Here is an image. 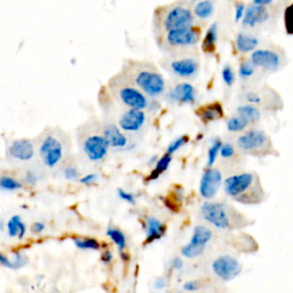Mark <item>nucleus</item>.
Returning a JSON list of instances; mask_svg holds the SVG:
<instances>
[{
	"mask_svg": "<svg viewBox=\"0 0 293 293\" xmlns=\"http://www.w3.org/2000/svg\"><path fill=\"white\" fill-rule=\"evenodd\" d=\"M101 130L110 149L115 151H130L135 148L136 139L125 134L115 122H104L101 125Z\"/></svg>",
	"mask_w": 293,
	"mask_h": 293,
	"instance_id": "14",
	"label": "nucleus"
},
{
	"mask_svg": "<svg viewBox=\"0 0 293 293\" xmlns=\"http://www.w3.org/2000/svg\"><path fill=\"white\" fill-rule=\"evenodd\" d=\"M162 68L167 71L173 78L183 80L195 79L199 73V58L193 51L167 54L161 63Z\"/></svg>",
	"mask_w": 293,
	"mask_h": 293,
	"instance_id": "8",
	"label": "nucleus"
},
{
	"mask_svg": "<svg viewBox=\"0 0 293 293\" xmlns=\"http://www.w3.org/2000/svg\"><path fill=\"white\" fill-rule=\"evenodd\" d=\"M239 98L243 103L256 105L267 111H278L283 108L281 95L268 85H248L242 88Z\"/></svg>",
	"mask_w": 293,
	"mask_h": 293,
	"instance_id": "9",
	"label": "nucleus"
},
{
	"mask_svg": "<svg viewBox=\"0 0 293 293\" xmlns=\"http://www.w3.org/2000/svg\"><path fill=\"white\" fill-rule=\"evenodd\" d=\"M45 229H46V225L44 224V222L37 221V222H33V226H31L30 230L33 235H40L45 231Z\"/></svg>",
	"mask_w": 293,
	"mask_h": 293,
	"instance_id": "45",
	"label": "nucleus"
},
{
	"mask_svg": "<svg viewBox=\"0 0 293 293\" xmlns=\"http://www.w3.org/2000/svg\"><path fill=\"white\" fill-rule=\"evenodd\" d=\"M284 26L289 34H293V3L289 5L284 12Z\"/></svg>",
	"mask_w": 293,
	"mask_h": 293,
	"instance_id": "38",
	"label": "nucleus"
},
{
	"mask_svg": "<svg viewBox=\"0 0 293 293\" xmlns=\"http://www.w3.org/2000/svg\"><path fill=\"white\" fill-rule=\"evenodd\" d=\"M218 33H219V27L218 23H212L209 27V29L206 30L205 37H204L202 47L203 51L205 53H213L217 47L218 41Z\"/></svg>",
	"mask_w": 293,
	"mask_h": 293,
	"instance_id": "26",
	"label": "nucleus"
},
{
	"mask_svg": "<svg viewBox=\"0 0 293 293\" xmlns=\"http://www.w3.org/2000/svg\"><path fill=\"white\" fill-rule=\"evenodd\" d=\"M117 194H118V197L121 198L122 200H124V202L129 203V204H134L135 203V197L132 193H129L126 192V190L119 188L117 190Z\"/></svg>",
	"mask_w": 293,
	"mask_h": 293,
	"instance_id": "43",
	"label": "nucleus"
},
{
	"mask_svg": "<svg viewBox=\"0 0 293 293\" xmlns=\"http://www.w3.org/2000/svg\"><path fill=\"white\" fill-rule=\"evenodd\" d=\"M222 147V140L220 137H214L211 141L209 151H207V167H213V165L217 162L220 149Z\"/></svg>",
	"mask_w": 293,
	"mask_h": 293,
	"instance_id": "31",
	"label": "nucleus"
},
{
	"mask_svg": "<svg viewBox=\"0 0 293 293\" xmlns=\"http://www.w3.org/2000/svg\"><path fill=\"white\" fill-rule=\"evenodd\" d=\"M22 188V183L19 180L9 175L0 176V189L3 192H16Z\"/></svg>",
	"mask_w": 293,
	"mask_h": 293,
	"instance_id": "32",
	"label": "nucleus"
},
{
	"mask_svg": "<svg viewBox=\"0 0 293 293\" xmlns=\"http://www.w3.org/2000/svg\"><path fill=\"white\" fill-rule=\"evenodd\" d=\"M250 61L261 71L273 73L287 65L288 58L280 47H264L253 51Z\"/></svg>",
	"mask_w": 293,
	"mask_h": 293,
	"instance_id": "11",
	"label": "nucleus"
},
{
	"mask_svg": "<svg viewBox=\"0 0 293 293\" xmlns=\"http://www.w3.org/2000/svg\"><path fill=\"white\" fill-rule=\"evenodd\" d=\"M110 91L114 98L124 108L139 109V110L154 112L158 109L157 101L148 98L143 92L130 82L121 72L110 80Z\"/></svg>",
	"mask_w": 293,
	"mask_h": 293,
	"instance_id": "4",
	"label": "nucleus"
},
{
	"mask_svg": "<svg viewBox=\"0 0 293 293\" xmlns=\"http://www.w3.org/2000/svg\"><path fill=\"white\" fill-rule=\"evenodd\" d=\"M236 114L242 116L245 118L250 124H256L262 117V111L256 105L249 104V103H242L236 108Z\"/></svg>",
	"mask_w": 293,
	"mask_h": 293,
	"instance_id": "24",
	"label": "nucleus"
},
{
	"mask_svg": "<svg viewBox=\"0 0 293 293\" xmlns=\"http://www.w3.org/2000/svg\"><path fill=\"white\" fill-rule=\"evenodd\" d=\"M189 142V136L188 135H181L179 137H176L175 140H173L171 143L168 144L167 149H166V153L169 155H173L176 151L181 149L182 147H185L187 143Z\"/></svg>",
	"mask_w": 293,
	"mask_h": 293,
	"instance_id": "36",
	"label": "nucleus"
},
{
	"mask_svg": "<svg viewBox=\"0 0 293 293\" xmlns=\"http://www.w3.org/2000/svg\"><path fill=\"white\" fill-rule=\"evenodd\" d=\"M98 180V175L97 173H90V174L82 176V178L79 179V182L85 186H92L94 185V183H97Z\"/></svg>",
	"mask_w": 293,
	"mask_h": 293,
	"instance_id": "42",
	"label": "nucleus"
},
{
	"mask_svg": "<svg viewBox=\"0 0 293 293\" xmlns=\"http://www.w3.org/2000/svg\"><path fill=\"white\" fill-rule=\"evenodd\" d=\"M171 162H172V155H169L167 153L163 155L161 158H158L156 164H155L154 169L151 171L150 175L148 176V181H153V180H156L160 178V176L168 168Z\"/></svg>",
	"mask_w": 293,
	"mask_h": 293,
	"instance_id": "28",
	"label": "nucleus"
},
{
	"mask_svg": "<svg viewBox=\"0 0 293 293\" xmlns=\"http://www.w3.org/2000/svg\"><path fill=\"white\" fill-rule=\"evenodd\" d=\"M165 226L157 218L148 217L146 219V232H147V243H153L163 237L165 234Z\"/></svg>",
	"mask_w": 293,
	"mask_h": 293,
	"instance_id": "23",
	"label": "nucleus"
},
{
	"mask_svg": "<svg viewBox=\"0 0 293 293\" xmlns=\"http://www.w3.org/2000/svg\"><path fill=\"white\" fill-rule=\"evenodd\" d=\"M127 79L153 100L165 97L167 83L154 63L140 60H129L122 71Z\"/></svg>",
	"mask_w": 293,
	"mask_h": 293,
	"instance_id": "1",
	"label": "nucleus"
},
{
	"mask_svg": "<svg viewBox=\"0 0 293 293\" xmlns=\"http://www.w3.org/2000/svg\"><path fill=\"white\" fill-rule=\"evenodd\" d=\"M36 143L30 139L13 140L7 148V157L16 163H29L36 157Z\"/></svg>",
	"mask_w": 293,
	"mask_h": 293,
	"instance_id": "18",
	"label": "nucleus"
},
{
	"mask_svg": "<svg viewBox=\"0 0 293 293\" xmlns=\"http://www.w3.org/2000/svg\"><path fill=\"white\" fill-rule=\"evenodd\" d=\"M239 151L237 150V148L235 147V144H232L231 142H225L222 143V147L220 149V154L219 156L221 157L222 161H234L236 157H237V154Z\"/></svg>",
	"mask_w": 293,
	"mask_h": 293,
	"instance_id": "34",
	"label": "nucleus"
},
{
	"mask_svg": "<svg viewBox=\"0 0 293 293\" xmlns=\"http://www.w3.org/2000/svg\"><path fill=\"white\" fill-rule=\"evenodd\" d=\"M107 236L111 239L112 243L117 246L119 252H124V250L126 249V236L124 232L122 230H119L118 228L115 227H109L107 229Z\"/></svg>",
	"mask_w": 293,
	"mask_h": 293,
	"instance_id": "30",
	"label": "nucleus"
},
{
	"mask_svg": "<svg viewBox=\"0 0 293 293\" xmlns=\"http://www.w3.org/2000/svg\"><path fill=\"white\" fill-rule=\"evenodd\" d=\"M27 231H28L27 225H26V224H24V222L22 221V222H21V225H20V228H19V232H17V238H19V239H23L24 237H26V235H27Z\"/></svg>",
	"mask_w": 293,
	"mask_h": 293,
	"instance_id": "51",
	"label": "nucleus"
},
{
	"mask_svg": "<svg viewBox=\"0 0 293 293\" xmlns=\"http://www.w3.org/2000/svg\"><path fill=\"white\" fill-rule=\"evenodd\" d=\"M212 270L222 281L229 282L239 276L243 267L236 258L228 256H220L212 262Z\"/></svg>",
	"mask_w": 293,
	"mask_h": 293,
	"instance_id": "16",
	"label": "nucleus"
},
{
	"mask_svg": "<svg viewBox=\"0 0 293 293\" xmlns=\"http://www.w3.org/2000/svg\"><path fill=\"white\" fill-rule=\"evenodd\" d=\"M63 176L69 181H76V180L80 179L79 169L75 165H68L63 168Z\"/></svg>",
	"mask_w": 293,
	"mask_h": 293,
	"instance_id": "40",
	"label": "nucleus"
},
{
	"mask_svg": "<svg viewBox=\"0 0 293 293\" xmlns=\"http://www.w3.org/2000/svg\"><path fill=\"white\" fill-rule=\"evenodd\" d=\"M245 9H246V6L244 2H237L235 6V20L236 22H239V21H242L243 16H244L245 14Z\"/></svg>",
	"mask_w": 293,
	"mask_h": 293,
	"instance_id": "44",
	"label": "nucleus"
},
{
	"mask_svg": "<svg viewBox=\"0 0 293 293\" xmlns=\"http://www.w3.org/2000/svg\"><path fill=\"white\" fill-rule=\"evenodd\" d=\"M260 39L256 34L249 33L246 31H242V33H237V36L235 38V46L236 49L242 54H246V53H252L256 51L258 45H259Z\"/></svg>",
	"mask_w": 293,
	"mask_h": 293,
	"instance_id": "22",
	"label": "nucleus"
},
{
	"mask_svg": "<svg viewBox=\"0 0 293 293\" xmlns=\"http://www.w3.org/2000/svg\"><path fill=\"white\" fill-rule=\"evenodd\" d=\"M196 115L204 124H210L224 117V108L220 102H212L197 109Z\"/></svg>",
	"mask_w": 293,
	"mask_h": 293,
	"instance_id": "21",
	"label": "nucleus"
},
{
	"mask_svg": "<svg viewBox=\"0 0 293 293\" xmlns=\"http://www.w3.org/2000/svg\"><path fill=\"white\" fill-rule=\"evenodd\" d=\"M114 260V254L110 251V250H105V251L102 252L101 254V261L105 264H109L111 261Z\"/></svg>",
	"mask_w": 293,
	"mask_h": 293,
	"instance_id": "47",
	"label": "nucleus"
},
{
	"mask_svg": "<svg viewBox=\"0 0 293 293\" xmlns=\"http://www.w3.org/2000/svg\"><path fill=\"white\" fill-rule=\"evenodd\" d=\"M270 13L267 9V7L258 6V5H250L246 7L245 14L242 19L243 27L253 29V28L259 27L261 24H264L269 20Z\"/></svg>",
	"mask_w": 293,
	"mask_h": 293,
	"instance_id": "20",
	"label": "nucleus"
},
{
	"mask_svg": "<svg viewBox=\"0 0 293 293\" xmlns=\"http://www.w3.org/2000/svg\"><path fill=\"white\" fill-rule=\"evenodd\" d=\"M257 73V68L254 66L250 60L241 62L238 68V76L242 80H251Z\"/></svg>",
	"mask_w": 293,
	"mask_h": 293,
	"instance_id": "33",
	"label": "nucleus"
},
{
	"mask_svg": "<svg viewBox=\"0 0 293 293\" xmlns=\"http://www.w3.org/2000/svg\"><path fill=\"white\" fill-rule=\"evenodd\" d=\"M0 266L10 268V269H12L13 266H12V261H10V258L8 256H6V254L0 253Z\"/></svg>",
	"mask_w": 293,
	"mask_h": 293,
	"instance_id": "49",
	"label": "nucleus"
},
{
	"mask_svg": "<svg viewBox=\"0 0 293 293\" xmlns=\"http://www.w3.org/2000/svg\"><path fill=\"white\" fill-rule=\"evenodd\" d=\"M197 91L195 86L188 82H179L167 87L165 98L167 101L179 105H193L197 100Z\"/></svg>",
	"mask_w": 293,
	"mask_h": 293,
	"instance_id": "17",
	"label": "nucleus"
},
{
	"mask_svg": "<svg viewBox=\"0 0 293 293\" xmlns=\"http://www.w3.org/2000/svg\"><path fill=\"white\" fill-rule=\"evenodd\" d=\"M226 195L243 204H257L263 199L264 193L260 179L254 172H239L225 179Z\"/></svg>",
	"mask_w": 293,
	"mask_h": 293,
	"instance_id": "2",
	"label": "nucleus"
},
{
	"mask_svg": "<svg viewBox=\"0 0 293 293\" xmlns=\"http://www.w3.org/2000/svg\"><path fill=\"white\" fill-rule=\"evenodd\" d=\"M200 36H202V28L197 24H192L158 34L157 42L162 51L167 54H173V53L193 51L199 42Z\"/></svg>",
	"mask_w": 293,
	"mask_h": 293,
	"instance_id": "6",
	"label": "nucleus"
},
{
	"mask_svg": "<svg viewBox=\"0 0 293 293\" xmlns=\"http://www.w3.org/2000/svg\"><path fill=\"white\" fill-rule=\"evenodd\" d=\"M234 144L239 153L249 156H278L270 136L260 129H249L238 134Z\"/></svg>",
	"mask_w": 293,
	"mask_h": 293,
	"instance_id": "7",
	"label": "nucleus"
},
{
	"mask_svg": "<svg viewBox=\"0 0 293 293\" xmlns=\"http://www.w3.org/2000/svg\"><path fill=\"white\" fill-rule=\"evenodd\" d=\"M221 76H222V80H224V83L227 85L228 87L232 86V84L235 83V72L229 65H226L224 68H222Z\"/></svg>",
	"mask_w": 293,
	"mask_h": 293,
	"instance_id": "39",
	"label": "nucleus"
},
{
	"mask_svg": "<svg viewBox=\"0 0 293 293\" xmlns=\"http://www.w3.org/2000/svg\"><path fill=\"white\" fill-rule=\"evenodd\" d=\"M251 125L250 123L246 121L245 118H243L242 116L238 114H235L230 116L227 119V123H226V127H227V130L230 133H243L244 130H248V127Z\"/></svg>",
	"mask_w": 293,
	"mask_h": 293,
	"instance_id": "27",
	"label": "nucleus"
},
{
	"mask_svg": "<svg viewBox=\"0 0 293 293\" xmlns=\"http://www.w3.org/2000/svg\"><path fill=\"white\" fill-rule=\"evenodd\" d=\"M167 287V280L165 277H158L156 281L154 282V288L157 290H163Z\"/></svg>",
	"mask_w": 293,
	"mask_h": 293,
	"instance_id": "48",
	"label": "nucleus"
},
{
	"mask_svg": "<svg viewBox=\"0 0 293 293\" xmlns=\"http://www.w3.org/2000/svg\"><path fill=\"white\" fill-rule=\"evenodd\" d=\"M10 261H12L13 266L12 269H20L28 263V258L22 252H14L10 257Z\"/></svg>",
	"mask_w": 293,
	"mask_h": 293,
	"instance_id": "37",
	"label": "nucleus"
},
{
	"mask_svg": "<svg viewBox=\"0 0 293 293\" xmlns=\"http://www.w3.org/2000/svg\"><path fill=\"white\" fill-rule=\"evenodd\" d=\"M214 13V3L212 0H202L195 3L193 8V14L195 20L206 21L212 17Z\"/></svg>",
	"mask_w": 293,
	"mask_h": 293,
	"instance_id": "25",
	"label": "nucleus"
},
{
	"mask_svg": "<svg viewBox=\"0 0 293 293\" xmlns=\"http://www.w3.org/2000/svg\"><path fill=\"white\" fill-rule=\"evenodd\" d=\"M212 230L205 226H197L194 229L193 236L188 244L181 249V254L187 259H195L204 252L205 246L212 239Z\"/></svg>",
	"mask_w": 293,
	"mask_h": 293,
	"instance_id": "15",
	"label": "nucleus"
},
{
	"mask_svg": "<svg viewBox=\"0 0 293 293\" xmlns=\"http://www.w3.org/2000/svg\"><path fill=\"white\" fill-rule=\"evenodd\" d=\"M200 213L206 222L221 230H228L234 227L232 215L235 210L225 203L204 202L200 206Z\"/></svg>",
	"mask_w": 293,
	"mask_h": 293,
	"instance_id": "13",
	"label": "nucleus"
},
{
	"mask_svg": "<svg viewBox=\"0 0 293 293\" xmlns=\"http://www.w3.org/2000/svg\"><path fill=\"white\" fill-rule=\"evenodd\" d=\"M199 289V282L188 281L183 284V290L187 292H195Z\"/></svg>",
	"mask_w": 293,
	"mask_h": 293,
	"instance_id": "46",
	"label": "nucleus"
},
{
	"mask_svg": "<svg viewBox=\"0 0 293 293\" xmlns=\"http://www.w3.org/2000/svg\"><path fill=\"white\" fill-rule=\"evenodd\" d=\"M22 221H23L22 218H21L20 215H13V217L7 221L6 229H7V235H8L9 237L12 238L17 237V232H19L20 225Z\"/></svg>",
	"mask_w": 293,
	"mask_h": 293,
	"instance_id": "35",
	"label": "nucleus"
},
{
	"mask_svg": "<svg viewBox=\"0 0 293 293\" xmlns=\"http://www.w3.org/2000/svg\"><path fill=\"white\" fill-rule=\"evenodd\" d=\"M222 183H224V178H222L220 169L207 167L200 178L199 195L206 200L212 199L218 194Z\"/></svg>",
	"mask_w": 293,
	"mask_h": 293,
	"instance_id": "19",
	"label": "nucleus"
},
{
	"mask_svg": "<svg viewBox=\"0 0 293 293\" xmlns=\"http://www.w3.org/2000/svg\"><path fill=\"white\" fill-rule=\"evenodd\" d=\"M147 111L139 109L124 108L119 112L116 124L127 135L137 139L146 133L149 126V116Z\"/></svg>",
	"mask_w": 293,
	"mask_h": 293,
	"instance_id": "12",
	"label": "nucleus"
},
{
	"mask_svg": "<svg viewBox=\"0 0 293 293\" xmlns=\"http://www.w3.org/2000/svg\"><path fill=\"white\" fill-rule=\"evenodd\" d=\"M181 1H185V2H187L188 3V1H193V2H198V1H202V0H181Z\"/></svg>",
	"mask_w": 293,
	"mask_h": 293,
	"instance_id": "53",
	"label": "nucleus"
},
{
	"mask_svg": "<svg viewBox=\"0 0 293 293\" xmlns=\"http://www.w3.org/2000/svg\"><path fill=\"white\" fill-rule=\"evenodd\" d=\"M38 179H39V175H38L37 172L33 171V169H29L24 174V181H26L27 185L34 186L38 182Z\"/></svg>",
	"mask_w": 293,
	"mask_h": 293,
	"instance_id": "41",
	"label": "nucleus"
},
{
	"mask_svg": "<svg viewBox=\"0 0 293 293\" xmlns=\"http://www.w3.org/2000/svg\"><path fill=\"white\" fill-rule=\"evenodd\" d=\"M79 146L85 157L92 163H101L107 158L110 148L102 134L101 125L95 127L92 126V130H85L80 134Z\"/></svg>",
	"mask_w": 293,
	"mask_h": 293,
	"instance_id": "10",
	"label": "nucleus"
},
{
	"mask_svg": "<svg viewBox=\"0 0 293 293\" xmlns=\"http://www.w3.org/2000/svg\"><path fill=\"white\" fill-rule=\"evenodd\" d=\"M76 248L83 251H98L101 249L100 242L93 237H75L73 238Z\"/></svg>",
	"mask_w": 293,
	"mask_h": 293,
	"instance_id": "29",
	"label": "nucleus"
},
{
	"mask_svg": "<svg viewBox=\"0 0 293 293\" xmlns=\"http://www.w3.org/2000/svg\"><path fill=\"white\" fill-rule=\"evenodd\" d=\"M274 0H252L253 5H258V6H262V7H267L269 6L270 3H273Z\"/></svg>",
	"mask_w": 293,
	"mask_h": 293,
	"instance_id": "52",
	"label": "nucleus"
},
{
	"mask_svg": "<svg viewBox=\"0 0 293 293\" xmlns=\"http://www.w3.org/2000/svg\"><path fill=\"white\" fill-rule=\"evenodd\" d=\"M171 267L175 270H181L183 268V261L181 258H179V257L173 258V260L171 261Z\"/></svg>",
	"mask_w": 293,
	"mask_h": 293,
	"instance_id": "50",
	"label": "nucleus"
},
{
	"mask_svg": "<svg viewBox=\"0 0 293 293\" xmlns=\"http://www.w3.org/2000/svg\"><path fill=\"white\" fill-rule=\"evenodd\" d=\"M68 142L65 133L55 130L41 134L36 143V149L45 167L56 168L62 164L68 153Z\"/></svg>",
	"mask_w": 293,
	"mask_h": 293,
	"instance_id": "5",
	"label": "nucleus"
},
{
	"mask_svg": "<svg viewBox=\"0 0 293 293\" xmlns=\"http://www.w3.org/2000/svg\"><path fill=\"white\" fill-rule=\"evenodd\" d=\"M153 24L155 33L158 36L169 30L195 24V17L188 3L179 0L176 2L156 8L153 17Z\"/></svg>",
	"mask_w": 293,
	"mask_h": 293,
	"instance_id": "3",
	"label": "nucleus"
}]
</instances>
